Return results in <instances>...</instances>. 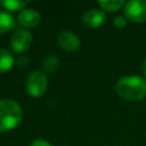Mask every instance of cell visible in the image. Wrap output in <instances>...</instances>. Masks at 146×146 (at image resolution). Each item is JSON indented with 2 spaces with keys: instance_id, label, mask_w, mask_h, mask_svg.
<instances>
[{
  "instance_id": "obj_1",
  "label": "cell",
  "mask_w": 146,
  "mask_h": 146,
  "mask_svg": "<svg viewBox=\"0 0 146 146\" xmlns=\"http://www.w3.org/2000/svg\"><path fill=\"white\" fill-rule=\"evenodd\" d=\"M115 91L125 100H140L146 96V79L138 75L122 76L115 83Z\"/></svg>"
},
{
  "instance_id": "obj_2",
  "label": "cell",
  "mask_w": 146,
  "mask_h": 146,
  "mask_svg": "<svg viewBox=\"0 0 146 146\" xmlns=\"http://www.w3.org/2000/svg\"><path fill=\"white\" fill-rule=\"evenodd\" d=\"M23 120L21 105L13 99H0V131L15 129Z\"/></svg>"
},
{
  "instance_id": "obj_3",
  "label": "cell",
  "mask_w": 146,
  "mask_h": 146,
  "mask_svg": "<svg viewBox=\"0 0 146 146\" xmlns=\"http://www.w3.org/2000/svg\"><path fill=\"white\" fill-rule=\"evenodd\" d=\"M25 87H26V91L30 96L32 97H41L48 87V80L46 74L42 71H33L29 74L26 82H25Z\"/></svg>"
},
{
  "instance_id": "obj_4",
  "label": "cell",
  "mask_w": 146,
  "mask_h": 146,
  "mask_svg": "<svg viewBox=\"0 0 146 146\" xmlns=\"http://www.w3.org/2000/svg\"><path fill=\"white\" fill-rule=\"evenodd\" d=\"M124 16L135 23L146 22V0H130L124 5Z\"/></svg>"
},
{
  "instance_id": "obj_5",
  "label": "cell",
  "mask_w": 146,
  "mask_h": 146,
  "mask_svg": "<svg viewBox=\"0 0 146 146\" xmlns=\"http://www.w3.org/2000/svg\"><path fill=\"white\" fill-rule=\"evenodd\" d=\"M33 43V36L30 33V31L25 29H18L14 32L11 39H10V47L14 51L21 54L25 52L31 48Z\"/></svg>"
},
{
  "instance_id": "obj_6",
  "label": "cell",
  "mask_w": 146,
  "mask_h": 146,
  "mask_svg": "<svg viewBox=\"0 0 146 146\" xmlns=\"http://www.w3.org/2000/svg\"><path fill=\"white\" fill-rule=\"evenodd\" d=\"M57 43L62 49H64L66 51H71V52L76 51L81 46L80 38L71 31L60 32L57 36Z\"/></svg>"
},
{
  "instance_id": "obj_7",
  "label": "cell",
  "mask_w": 146,
  "mask_h": 146,
  "mask_svg": "<svg viewBox=\"0 0 146 146\" xmlns=\"http://www.w3.org/2000/svg\"><path fill=\"white\" fill-rule=\"evenodd\" d=\"M18 23L26 29H34L40 24V14L33 8H25L18 14Z\"/></svg>"
},
{
  "instance_id": "obj_8",
  "label": "cell",
  "mask_w": 146,
  "mask_h": 146,
  "mask_svg": "<svg viewBox=\"0 0 146 146\" xmlns=\"http://www.w3.org/2000/svg\"><path fill=\"white\" fill-rule=\"evenodd\" d=\"M106 19L105 13L99 9H89L83 14L82 22L84 26L89 29H97L99 27Z\"/></svg>"
},
{
  "instance_id": "obj_9",
  "label": "cell",
  "mask_w": 146,
  "mask_h": 146,
  "mask_svg": "<svg viewBox=\"0 0 146 146\" xmlns=\"http://www.w3.org/2000/svg\"><path fill=\"white\" fill-rule=\"evenodd\" d=\"M15 27V18L11 14L0 10V34L7 33Z\"/></svg>"
},
{
  "instance_id": "obj_10",
  "label": "cell",
  "mask_w": 146,
  "mask_h": 146,
  "mask_svg": "<svg viewBox=\"0 0 146 146\" xmlns=\"http://www.w3.org/2000/svg\"><path fill=\"white\" fill-rule=\"evenodd\" d=\"M14 62L15 59L13 54L5 48H0V73H5L10 70Z\"/></svg>"
},
{
  "instance_id": "obj_11",
  "label": "cell",
  "mask_w": 146,
  "mask_h": 146,
  "mask_svg": "<svg viewBox=\"0 0 146 146\" xmlns=\"http://www.w3.org/2000/svg\"><path fill=\"white\" fill-rule=\"evenodd\" d=\"M1 6L5 7L9 11H16L19 9H25V7L29 5L27 0H1Z\"/></svg>"
},
{
  "instance_id": "obj_12",
  "label": "cell",
  "mask_w": 146,
  "mask_h": 146,
  "mask_svg": "<svg viewBox=\"0 0 146 146\" xmlns=\"http://www.w3.org/2000/svg\"><path fill=\"white\" fill-rule=\"evenodd\" d=\"M99 7L105 10V11H116L119 10L122 6H124V1L123 0H100L98 1Z\"/></svg>"
},
{
  "instance_id": "obj_13",
  "label": "cell",
  "mask_w": 146,
  "mask_h": 146,
  "mask_svg": "<svg viewBox=\"0 0 146 146\" xmlns=\"http://www.w3.org/2000/svg\"><path fill=\"white\" fill-rule=\"evenodd\" d=\"M42 67L47 73H54L59 67V59L55 55H49L44 58Z\"/></svg>"
},
{
  "instance_id": "obj_14",
  "label": "cell",
  "mask_w": 146,
  "mask_h": 146,
  "mask_svg": "<svg viewBox=\"0 0 146 146\" xmlns=\"http://www.w3.org/2000/svg\"><path fill=\"white\" fill-rule=\"evenodd\" d=\"M127 23H128V19L125 18L124 15H119V16H116V17L114 18V21H113L114 26L117 27V29H122V27H124V26L127 25Z\"/></svg>"
},
{
  "instance_id": "obj_15",
  "label": "cell",
  "mask_w": 146,
  "mask_h": 146,
  "mask_svg": "<svg viewBox=\"0 0 146 146\" xmlns=\"http://www.w3.org/2000/svg\"><path fill=\"white\" fill-rule=\"evenodd\" d=\"M30 146H51V144L44 139H35L30 144Z\"/></svg>"
},
{
  "instance_id": "obj_16",
  "label": "cell",
  "mask_w": 146,
  "mask_h": 146,
  "mask_svg": "<svg viewBox=\"0 0 146 146\" xmlns=\"http://www.w3.org/2000/svg\"><path fill=\"white\" fill-rule=\"evenodd\" d=\"M27 58L25 57V56H19L18 57V59H17V62H16V64L18 65V66H26L27 65Z\"/></svg>"
},
{
  "instance_id": "obj_17",
  "label": "cell",
  "mask_w": 146,
  "mask_h": 146,
  "mask_svg": "<svg viewBox=\"0 0 146 146\" xmlns=\"http://www.w3.org/2000/svg\"><path fill=\"white\" fill-rule=\"evenodd\" d=\"M141 71H143V74H144V76H145V79H146V59H145V60H144V63H143Z\"/></svg>"
}]
</instances>
